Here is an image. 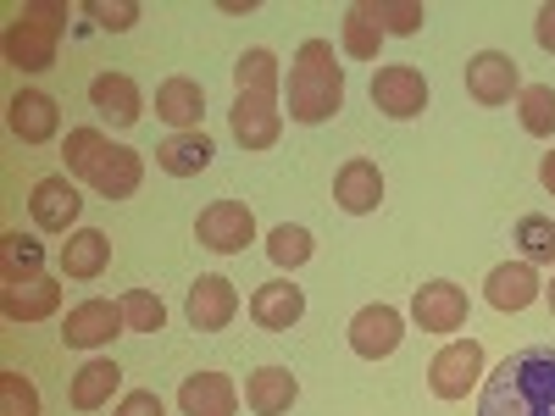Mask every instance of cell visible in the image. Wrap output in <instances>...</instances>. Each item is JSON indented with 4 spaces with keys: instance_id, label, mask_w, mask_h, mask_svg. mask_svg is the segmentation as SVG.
<instances>
[{
    "instance_id": "8",
    "label": "cell",
    "mask_w": 555,
    "mask_h": 416,
    "mask_svg": "<svg viewBox=\"0 0 555 416\" xmlns=\"http://www.w3.org/2000/svg\"><path fill=\"white\" fill-rule=\"evenodd\" d=\"M228 128L245 151H272L278 133H284V112H278V95H234V112H228Z\"/></svg>"
},
{
    "instance_id": "17",
    "label": "cell",
    "mask_w": 555,
    "mask_h": 416,
    "mask_svg": "<svg viewBox=\"0 0 555 416\" xmlns=\"http://www.w3.org/2000/svg\"><path fill=\"white\" fill-rule=\"evenodd\" d=\"M28 211H34V222L44 227V234H67V227L78 222V211H83V195L67 178H39L34 195H28Z\"/></svg>"
},
{
    "instance_id": "36",
    "label": "cell",
    "mask_w": 555,
    "mask_h": 416,
    "mask_svg": "<svg viewBox=\"0 0 555 416\" xmlns=\"http://www.w3.org/2000/svg\"><path fill=\"white\" fill-rule=\"evenodd\" d=\"M378 17H384V34H423L428 6L423 0H378Z\"/></svg>"
},
{
    "instance_id": "24",
    "label": "cell",
    "mask_w": 555,
    "mask_h": 416,
    "mask_svg": "<svg viewBox=\"0 0 555 416\" xmlns=\"http://www.w3.org/2000/svg\"><path fill=\"white\" fill-rule=\"evenodd\" d=\"M211 139L195 128V133H172V139H162L156 145V167L167 172V178H195V172H206L211 167Z\"/></svg>"
},
{
    "instance_id": "26",
    "label": "cell",
    "mask_w": 555,
    "mask_h": 416,
    "mask_svg": "<svg viewBox=\"0 0 555 416\" xmlns=\"http://www.w3.org/2000/svg\"><path fill=\"white\" fill-rule=\"evenodd\" d=\"M112 266V239L101 234V227H78V234L62 245V272L78 277V284H89V277H101Z\"/></svg>"
},
{
    "instance_id": "18",
    "label": "cell",
    "mask_w": 555,
    "mask_h": 416,
    "mask_svg": "<svg viewBox=\"0 0 555 416\" xmlns=\"http://www.w3.org/2000/svg\"><path fill=\"white\" fill-rule=\"evenodd\" d=\"M89 106H95V117H106L112 128H133L139 112H145V101H139V83L128 73H101L95 83H89Z\"/></svg>"
},
{
    "instance_id": "40",
    "label": "cell",
    "mask_w": 555,
    "mask_h": 416,
    "mask_svg": "<svg viewBox=\"0 0 555 416\" xmlns=\"http://www.w3.org/2000/svg\"><path fill=\"white\" fill-rule=\"evenodd\" d=\"M533 39L555 56V0H544V6H539V17H533Z\"/></svg>"
},
{
    "instance_id": "13",
    "label": "cell",
    "mask_w": 555,
    "mask_h": 416,
    "mask_svg": "<svg viewBox=\"0 0 555 416\" xmlns=\"http://www.w3.org/2000/svg\"><path fill=\"white\" fill-rule=\"evenodd\" d=\"M334 206L350 211V217L378 211V206H384V172H378V161H366V156L345 161L339 178H334Z\"/></svg>"
},
{
    "instance_id": "19",
    "label": "cell",
    "mask_w": 555,
    "mask_h": 416,
    "mask_svg": "<svg viewBox=\"0 0 555 416\" xmlns=\"http://www.w3.org/2000/svg\"><path fill=\"white\" fill-rule=\"evenodd\" d=\"M183 416H234L240 411V389L228 384L222 373H190L178 389Z\"/></svg>"
},
{
    "instance_id": "23",
    "label": "cell",
    "mask_w": 555,
    "mask_h": 416,
    "mask_svg": "<svg viewBox=\"0 0 555 416\" xmlns=\"http://www.w3.org/2000/svg\"><path fill=\"white\" fill-rule=\"evenodd\" d=\"M117 384H122V366L112 355H95V361H83L78 373H73L67 400H73V411H101V405H112Z\"/></svg>"
},
{
    "instance_id": "7",
    "label": "cell",
    "mask_w": 555,
    "mask_h": 416,
    "mask_svg": "<svg viewBox=\"0 0 555 416\" xmlns=\"http://www.w3.org/2000/svg\"><path fill=\"white\" fill-rule=\"evenodd\" d=\"M400 339H405V322H400L395 306H361V311L350 316V350H356L361 361H384V355H395Z\"/></svg>"
},
{
    "instance_id": "35",
    "label": "cell",
    "mask_w": 555,
    "mask_h": 416,
    "mask_svg": "<svg viewBox=\"0 0 555 416\" xmlns=\"http://www.w3.org/2000/svg\"><path fill=\"white\" fill-rule=\"evenodd\" d=\"M0 416H39V389L23 373H0Z\"/></svg>"
},
{
    "instance_id": "28",
    "label": "cell",
    "mask_w": 555,
    "mask_h": 416,
    "mask_svg": "<svg viewBox=\"0 0 555 416\" xmlns=\"http://www.w3.org/2000/svg\"><path fill=\"white\" fill-rule=\"evenodd\" d=\"M44 245L28 234H0V277L7 284H28V277H44Z\"/></svg>"
},
{
    "instance_id": "29",
    "label": "cell",
    "mask_w": 555,
    "mask_h": 416,
    "mask_svg": "<svg viewBox=\"0 0 555 416\" xmlns=\"http://www.w3.org/2000/svg\"><path fill=\"white\" fill-rule=\"evenodd\" d=\"M112 151V139L101 133V128H67V145H62V161H67V172L73 178H95V167H101V156Z\"/></svg>"
},
{
    "instance_id": "42",
    "label": "cell",
    "mask_w": 555,
    "mask_h": 416,
    "mask_svg": "<svg viewBox=\"0 0 555 416\" xmlns=\"http://www.w3.org/2000/svg\"><path fill=\"white\" fill-rule=\"evenodd\" d=\"M544 295H550V311H555V284H550V289H544Z\"/></svg>"
},
{
    "instance_id": "5",
    "label": "cell",
    "mask_w": 555,
    "mask_h": 416,
    "mask_svg": "<svg viewBox=\"0 0 555 416\" xmlns=\"http://www.w3.org/2000/svg\"><path fill=\"white\" fill-rule=\"evenodd\" d=\"M467 311H473L467 289L444 284V277L423 284V289H416V300H411V322H416L423 334H455V328H467Z\"/></svg>"
},
{
    "instance_id": "41",
    "label": "cell",
    "mask_w": 555,
    "mask_h": 416,
    "mask_svg": "<svg viewBox=\"0 0 555 416\" xmlns=\"http://www.w3.org/2000/svg\"><path fill=\"white\" fill-rule=\"evenodd\" d=\"M539 178H544V190H550V195H555V151H550V156H544V161H539Z\"/></svg>"
},
{
    "instance_id": "31",
    "label": "cell",
    "mask_w": 555,
    "mask_h": 416,
    "mask_svg": "<svg viewBox=\"0 0 555 416\" xmlns=\"http://www.w3.org/2000/svg\"><path fill=\"white\" fill-rule=\"evenodd\" d=\"M234 83H240V95H278V56L272 51H245L234 62Z\"/></svg>"
},
{
    "instance_id": "30",
    "label": "cell",
    "mask_w": 555,
    "mask_h": 416,
    "mask_svg": "<svg viewBox=\"0 0 555 416\" xmlns=\"http://www.w3.org/2000/svg\"><path fill=\"white\" fill-rule=\"evenodd\" d=\"M267 256H272L278 272H295V266L311 261V234H306L300 222H278L272 234H267Z\"/></svg>"
},
{
    "instance_id": "39",
    "label": "cell",
    "mask_w": 555,
    "mask_h": 416,
    "mask_svg": "<svg viewBox=\"0 0 555 416\" xmlns=\"http://www.w3.org/2000/svg\"><path fill=\"white\" fill-rule=\"evenodd\" d=\"M23 12H28V17H39V23H51L56 34L67 28V6H56V0H28Z\"/></svg>"
},
{
    "instance_id": "2",
    "label": "cell",
    "mask_w": 555,
    "mask_h": 416,
    "mask_svg": "<svg viewBox=\"0 0 555 416\" xmlns=\"http://www.w3.org/2000/svg\"><path fill=\"white\" fill-rule=\"evenodd\" d=\"M339 106H345V67L334 62V44L328 39H306L295 51V67H289V117L317 128V122H328Z\"/></svg>"
},
{
    "instance_id": "33",
    "label": "cell",
    "mask_w": 555,
    "mask_h": 416,
    "mask_svg": "<svg viewBox=\"0 0 555 416\" xmlns=\"http://www.w3.org/2000/svg\"><path fill=\"white\" fill-rule=\"evenodd\" d=\"M117 306H122L128 334H156V328H167V306H162L151 289H128Z\"/></svg>"
},
{
    "instance_id": "15",
    "label": "cell",
    "mask_w": 555,
    "mask_h": 416,
    "mask_svg": "<svg viewBox=\"0 0 555 416\" xmlns=\"http://www.w3.org/2000/svg\"><path fill=\"white\" fill-rule=\"evenodd\" d=\"M250 316H256V328H267V334H289L295 322L306 316L300 284H289V277H272V284H261V289L250 295Z\"/></svg>"
},
{
    "instance_id": "9",
    "label": "cell",
    "mask_w": 555,
    "mask_h": 416,
    "mask_svg": "<svg viewBox=\"0 0 555 416\" xmlns=\"http://www.w3.org/2000/svg\"><path fill=\"white\" fill-rule=\"evenodd\" d=\"M467 95H473L478 106H505L512 95H522L517 62L505 56V51H478V56L467 62Z\"/></svg>"
},
{
    "instance_id": "4",
    "label": "cell",
    "mask_w": 555,
    "mask_h": 416,
    "mask_svg": "<svg viewBox=\"0 0 555 416\" xmlns=\"http://www.w3.org/2000/svg\"><path fill=\"white\" fill-rule=\"evenodd\" d=\"M195 239L206 250H217V256H240L256 239V217H250L245 200H211L201 211V222H195Z\"/></svg>"
},
{
    "instance_id": "22",
    "label": "cell",
    "mask_w": 555,
    "mask_h": 416,
    "mask_svg": "<svg viewBox=\"0 0 555 416\" xmlns=\"http://www.w3.org/2000/svg\"><path fill=\"white\" fill-rule=\"evenodd\" d=\"M300 400V384L289 366H261V373H250L245 384V405L256 416H289V405Z\"/></svg>"
},
{
    "instance_id": "12",
    "label": "cell",
    "mask_w": 555,
    "mask_h": 416,
    "mask_svg": "<svg viewBox=\"0 0 555 416\" xmlns=\"http://www.w3.org/2000/svg\"><path fill=\"white\" fill-rule=\"evenodd\" d=\"M56 28L51 23H39V17H28V12H17V23L7 28V62L17 67V73H44L56 62Z\"/></svg>"
},
{
    "instance_id": "14",
    "label": "cell",
    "mask_w": 555,
    "mask_h": 416,
    "mask_svg": "<svg viewBox=\"0 0 555 416\" xmlns=\"http://www.w3.org/2000/svg\"><path fill=\"white\" fill-rule=\"evenodd\" d=\"M7 122L23 145H44V139H56V128H62V106L44 95V89H23V95L7 101Z\"/></svg>"
},
{
    "instance_id": "3",
    "label": "cell",
    "mask_w": 555,
    "mask_h": 416,
    "mask_svg": "<svg viewBox=\"0 0 555 416\" xmlns=\"http://www.w3.org/2000/svg\"><path fill=\"white\" fill-rule=\"evenodd\" d=\"M483 378V344L478 339H455L428 361V389L439 400H467Z\"/></svg>"
},
{
    "instance_id": "27",
    "label": "cell",
    "mask_w": 555,
    "mask_h": 416,
    "mask_svg": "<svg viewBox=\"0 0 555 416\" xmlns=\"http://www.w3.org/2000/svg\"><path fill=\"white\" fill-rule=\"evenodd\" d=\"M384 44V17H378V0H356L345 12V56L356 62H373Z\"/></svg>"
},
{
    "instance_id": "34",
    "label": "cell",
    "mask_w": 555,
    "mask_h": 416,
    "mask_svg": "<svg viewBox=\"0 0 555 416\" xmlns=\"http://www.w3.org/2000/svg\"><path fill=\"white\" fill-rule=\"evenodd\" d=\"M517 245H522L528 261H555V222L539 217V211L517 217Z\"/></svg>"
},
{
    "instance_id": "38",
    "label": "cell",
    "mask_w": 555,
    "mask_h": 416,
    "mask_svg": "<svg viewBox=\"0 0 555 416\" xmlns=\"http://www.w3.org/2000/svg\"><path fill=\"white\" fill-rule=\"evenodd\" d=\"M112 416H167V405H162V394L156 389H128L122 400H117V411Z\"/></svg>"
},
{
    "instance_id": "11",
    "label": "cell",
    "mask_w": 555,
    "mask_h": 416,
    "mask_svg": "<svg viewBox=\"0 0 555 416\" xmlns=\"http://www.w3.org/2000/svg\"><path fill=\"white\" fill-rule=\"evenodd\" d=\"M190 328H201V334H217V328H228L234 322V311H240V289H234V277H222V272H206L201 284L190 289Z\"/></svg>"
},
{
    "instance_id": "21",
    "label": "cell",
    "mask_w": 555,
    "mask_h": 416,
    "mask_svg": "<svg viewBox=\"0 0 555 416\" xmlns=\"http://www.w3.org/2000/svg\"><path fill=\"white\" fill-rule=\"evenodd\" d=\"M56 306H62V284H51V277H28V284L0 289L7 322H44V316H56Z\"/></svg>"
},
{
    "instance_id": "25",
    "label": "cell",
    "mask_w": 555,
    "mask_h": 416,
    "mask_svg": "<svg viewBox=\"0 0 555 416\" xmlns=\"http://www.w3.org/2000/svg\"><path fill=\"white\" fill-rule=\"evenodd\" d=\"M139 178H145V161H139V151L112 145L89 183H95V195H106V200H128V195H139Z\"/></svg>"
},
{
    "instance_id": "6",
    "label": "cell",
    "mask_w": 555,
    "mask_h": 416,
    "mask_svg": "<svg viewBox=\"0 0 555 416\" xmlns=\"http://www.w3.org/2000/svg\"><path fill=\"white\" fill-rule=\"evenodd\" d=\"M117 334H128V322H122V306H112V300H83L62 322V344L67 350H101Z\"/></svg>"
},
{
    "instance_id": "10",
    "label": "cell",
    "mask_w": 555,
    "mask_h": 416,
    "mask_svg": "<svg viewBox=\"0 0 555 416\" xmlns=\"http://www.w3.org/2000/svg\"><path fill=\"white\" fill-rule=\"evenodd\" d=\"M373 106H378L384 117H416V112L428 106V83H423V73L405 67V62L378 67V73H373Z\"/></svg>"
},
{
    "instance_id": "20",
    "label": "cell",
    "mask_w": 555,
    "mask_h": 416,
    "mask_svg": "<svg viewBox=\"0 0 555 416\" xmlns=\"http://www.w3.org/2000/svg\"><path fill=\"white\" fill-rule=\"evenodd\" d=\"M156 117L162 122H172L178 133H195L201 128V117H206V89L195 83V78H167L162 89H156Z\"/></svg>"
},
{
    "instance_id": "37",
    "label": "cell",
    "mask_w": 555,
    "mask_h": 416,
    "mask_svg": "<svg viewBox=\"0 0 555 416\" xmlns=\"http://www.w3.org/2000/svg\"><path fill=\"white\" fill-rule=\"evenodd\" d=\"M83 17H95L101 28L122 34V28L139 23V6H133V0H83Z\"/></svg>"
},
{
    "instance_id": "16",
    "label": "cell",
    "mask_w": 555,
    "mask_h": 416,
    "mask_svg": "<svg viewBox=\"0 0 555 416\" xmlns=\"http://www.w3.org/2000/svg\"><path fill=\"white\" fill-rule=\"evenodd\" d=\"M539 295H544V284H539L533 261H500V266L489 272V284H483V300H489L494 311H528Z\"/></svg>"
},
{
    "instance_id": "1",
    "label": "cell",
    "mask_w": 555,
    "mask_h": 416,
    "mask_svg": "<svg viewBox=\"0 0 555 416\" xmlns=\"http://www.w3.org/2000/svg\"><path fill=\"white\" fill-rule=\"evenodd\" d=\"M478 416H555V350L528 344L483 378Z\"/></svg>"
},
{
    "instance_id": "32",
    "label": "cell",
    "mask_w": 555,
    "mask_h": 416,
    "mask_svg": "<svg viewBox=\"0 0 555 416\" xmlns=\"http://www.w3.org/2000/svg\"><path fill=\"white\" fill-rule=\"evenodd\" d=\"M517 117L533 139H550L555 133V89L550 83H522V95H517Z\"/></svg>"
}]
</instances>
